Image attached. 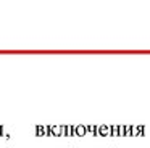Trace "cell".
Masks as SVG:
<instances>
[{
  "mask_svg": "<svg viewBox=\"0 0 150 148\" xmlns=\"http://www.w3.org/2000/svg\"><path fill=\"white\" fill-rule=\"evenodd\" d=\"M50 135L52 137H60L62 135V125H50Z\"/></svg>",
  "mask_w": 150,
  "mask_h": 148,
  "instance_id": "obj_2",
  "label": "cell"
},
{
  "mask_svg": "<svg viewBox=\"0 0 150 148\" xmlns=\"http://www.w3.org/2000/svg\"><path fill=\"white\" fill-rule=\"evenodd\" d=\"M87 132H86V125H74V135H78V137H82V135H86Z\"/></svg>",
  "mask_w": 150,
  "mask_h": 148,
  "instance_id": "obj_3",
  "label": "cell"
},
{
  "mask_svg": "<svg viewBox=\"0 0 150 148\" xmlns=\"http://www.w3.org/2000/svg\"><path fill=\"white\" fill-rule=\"evenodd\" d=\"M86 132H91V134L97 135V132H98V125H86Z\"/></svg>",
  "mask_w": 150,
  "mask_h": 148,
  "instance_id": "obj_5",
  "label": "cell"
},
{
  "mask_svg": "<svg viewBox=\"0 0 150 148\" xmlns=\"http://www.w3.org/2000/svg\"><path fill=\"white\" fill-rule=\"evenodd\" d=\"M97 135H100V137H107V135H110V125H98Z\"/></svg>",
  "mask_w": 150,
  "mask_h": 148,
  "instance_id": "obj_1",
  "label": "cell"
},
{
  "mask_svg": "<svg viewBox=\"0 0 150 148\" xmlns=\"http://www.w3.org/2000/svg\"><path fill=\"white\" fill-rule=\"evenodd\" d=\"M68 135H74V125H69L68 127Z\"/></svg>",
  "mask_w": 150,
  "mask_h": 148,
  "instance_id": "obj_6",
  "label": "cell"
},
{
  "mask_svg": "<svg viewBox=\"0 0 150 148\" xmlns=\"http://www.w3.org/2000/svg\"><path fill=\"white\" fill-rule=\"evenodd\" d=\"M36 135L37 137H44V135H45V125H37L36 127Z\"/></svg>",
  "mask_w": 150,
  "mask_h": 148,
  "instance_id": "obj_4",
  "label": "cell"
}]
</instances>
